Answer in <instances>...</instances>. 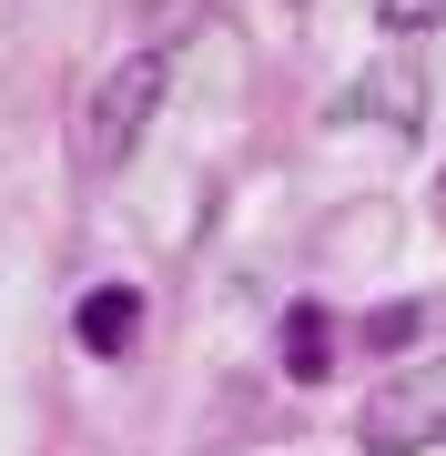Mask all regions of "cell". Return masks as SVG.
<instances>
[{
    "mask_svg": "<svg viewBox=\"0 0 446 456\" xmlns=\"http://www.w3.org/2000/svg\"><path fill=\"white\" fill-rule=\"evenodd\" d=\"M325 345H335L325 305H295V314H284V375H295V386H314V375H325Z\"/></svg>",
    "mask_w": 446,
    "mask_h": 456,
    "instance_id": "277c9868",
    "label": "cell"
},
{
    "mask_svg": "<svg viewBox=\"0 0 446 456\" xmlns=\"http://www.w3.org/2000/svg\"><path fill=\"white\" fill-rule=\"evenodd\" d=\"M365 335H376V345H406V335H416V305H385V314H376Z\"/></svg>",
    "mask_w": 446,
    "mask_h": 456,
    "instance_id": "8992f818",
    "label": "cell"
},
{
    "mask_svg": "<svg viewBox=\"0 0 446 456\" xmlns=\"http://www.w3.org/2000/svg\"><path fill=\"white\" fill-rule=\"evenodd\" d=\"M355 446L365 456H436L446 446V355L376 375L365 406H355Z\"/></svg>",
    "mask_w": 446,
    "mask_h": 456,
    "instance_id": "7a4b0ae2",
    "label": "cell"
},
{
    "mask_svg": "<svg viewBox=\"0 0 446 456\" xmlns=\"http://www.w3.org/2000/svg\"><path fill=\"white\" fill-rule=\"evenodd\" d=\"M163 82H173L163 51H122V61L92 82V102H82V163H92V173H122V163L142 152L152 112H163Z\"/></svg>",
    "mask_w": 446,
    "mask_h": 456,
    "instance_id": "6da1fadb",
    "label": "cell"
},
{
    "mask_svg": "<svg viewBox=\"0 0 446 456\" xmlns=\"http://www.w3.org/2000/svg\"><path fill=\"white\" fill-rule=\"evenodd\" d=\"M436 224H446V173H436Z\"/></svg>",
    "mask_w": 446,
    "mask_h": 456,
    "instance_id": "52a82bcc",
    "label": "cell"
},
{
    "mask_svg": "<svg viewBox=\"0 0 446 456\" xmlns=\"http://www.w3.org/2000/svg\"><path fill=\"white\" fill-rule=\"evenodd\" d=\"M71 335H82V355H133L142 345V294L133 284H92L71 305Z\"/></svg>",
    "mask_w": 446,
    "mask_h": 456,
    "instance_id": "3957f363",
    "label": "cell"
},
{
    "mask_svg": "<svg viewBox=\"0 0 446 456\" xmlns=\"http://www.w3.org/2000/svg\"><path fill=\"white\" fill-rule=\"evenodd\" d=\"M376 20H385V31H436L446 0H376Z\"/></svg>",
    "mask_w": 446,
    "mask_h": 456,
    "instance_id": "5b68a950",
    "label": "cell"
}]
</instances>
